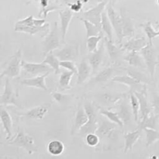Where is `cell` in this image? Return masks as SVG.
<instances>
[{
  "label": "cell",
  "mask_w": 159,
  "mask_h": 159,
  "mask_svg": "<svg viewBox=\"0 0 159 159\" xmlns=\"http://www.w3.org/2000/svg\"><path fill=\"white\" fill-rule=\"evenodd\" d=\"M51 96H52L53 99L56 102L60 104H65L70 101L72 98V96L71 95L68 94H62L61 93H59V92L54 91L51 93Z\"/></svg>",
  "instance_id": "ee69618b"
},
{
  "label": "cell",
  "mask_w": 159,
  "mask_h": 159,
  "mask_svg": "<svg viewBox=\"0 0 159 159\" xmlns=\"http://www.w3.org/2000/svg\"><path fill=\"white\" fill-rule=\"evenodd\" d=\"M128 93H115L111 92L105 91L100 92L94 95V98L96 99L95 103L97 106L105 108L106 107L111 108L112 107L116 104L119 103L120 101L127 96Z\"/></svg>",
  "instance_id": "52a82bcc"
},
{
  "label": "cell",
  "mask_w": 159,
  "mask_h": 159,
  "mask_svg": "<svg viewBox=\"0 0 159 159\" xmlns=\"http://www.w3.org/2000/svg\"><path fill=\"white\" fill-rule=\"evenodd\" d=\"M0 118H1V123L2 125L3 129H4L5 132H6V140L9 141L12 138V125H13V122H12V116H11L10 113L5 109L4 107H1V113H0Z\"/></svg>",
  "instance_id": "4316f807"
},
{
  "label": "cell",
  "mask_w": 159,
  "mask_h": 159,
  "mask_svg": "<svg viewBox=\"0 0 159 159\" xmlns=\"http://www.w3.org/2000/svg\"><path fill=\"white\" fill-rule=\"evenodd\" d=\"M112 82H116V83L123 84L125 85L130 89V92L132 93H136V92H141L147 87V85L141 83L136 79L132 78L129 75H116L112 79Z\"/></svg>",
  "instance_id": "7c38bea8"
},
{
  "label": "cell",
  "mask_w": 159,
  "mask_h": 159,
  "mask_svg": "<svg viewBox=\"0 0 159 159\" xmlns=\"http://www.w3.org/2000/svg\"><path fill=\"white\" fill-rule=\"evenodd\" d=\"M82 21L83 22L85 30H86L87 38L91 37H96V36H99L103 34L101 26H96V25L93 24V23H90L85 20H82Z\"/></svg>",
  "instance_id": "ab89813d"
},
{
  "label": "cell",
  "mask_w": 159,
  "mask_h": 159,
  "mask_svg": "<svg viewBox=\"0 0 159 159\" xmlns=\"http://www.w3.org/2000/svg\"><path fill=\"white\" fill-rule=\"evenodd\" d=\"M109 2L107 0H102L96 6L86 11L82 12V15L79 17V20H85L98 26H101L102 15L105 12Z\"/></svg>",
  "instance_id": "8992f818"
},
{
  "label": "cell",
  "mask_w": 159,
  "mask_h": 159,
  "mask_svg": "<svg viewBox=\"0 0 159 159\" xmlns=\"http://www.w3.org/2000/svg\"><path fill=\"white\" fill-rule=\"evenodd\" d=\"M148 42L146 40L144 37H138L136 38H130L124 43H122L121 48L124 51L128 52H141L147 45Z\"/></svg>",
  "instance_id": "d6986e66"
},
{
  "label": "cell",
  "mask_w": 159,
  "mask_h": 159,
  "mask_svg": "<svg viewBox=\"0 0 159 159\" xmlns=\"http://www.w3.org/2000/svg\"><path fill=\"white\" fill-rule=\"evenodd\" d=\"M100 138L96 133L89 134L85 137V142L88 146L92 148L97 147L100 142Z\"/></svg>",
  "instance_id": "f6af8a7d"
},
{
  "label": "cell",
  "mask_w": 159,
  "mask_h": 159,
  "mask_svg": "<svg viewBox=\"0 0 159 159\" xmlns=\"http://www.w3.org/2000/svg\"><path fill=\"white\" fill-rule=\"evenodd\" d=\"M49 74L50 73H48V74L43 75L24 79L20 81V83H21V85H25L26 87L40 89L48 91V89L46 85V78L48 77Z\"/></svg>",
  "instance_id": "cb8c5ba5"
},
{
  "label": "cell",
  "mask_w": 159,
  "mask_h": 159,
  "mask_svg": "<svg viewBox=\"0 0 159 159\" xmlns=\"http://www.w3.org/2000/svg\"><path fill=\"white\" fill-rule=\"evenodd\" d=\"M116 124L110 122V120H102V122L99 124L96 134L100 138V139L110 138L116 130Z\"/></svg>",
  "instance_id": "484cf974"
},
{
  "label": "cell",
  "mask_w": 159,
  "mask_h": 159,
  "mask_svg": "<svg viewBox=\"0 0 159 159\" xmlns=\"http://www.w3.org/2000/svg\"><path fill=\"white\" fill-rule=\"evenodd\" d=\"M124 60L128 63L130 67L139 68V69L146 68L144 61L140 52H134V51L128 52V54L124 57Z\"/></svg>",
  "instance_id": "83f0119b"
},
{
  "label": "cell",
  "mask_w": 159,
  "mask_h": 159,
  "mask_svg": "<svg viewBox=\"0 0 159 159\" xmlns=\"http://www.w3.org/2000/svg\"><path fill=\"white\" fill-rule=\"evenodd\" d=\"M78 72H77V85H82L83 84L91 75L93 72V68L91 65L89 63L88 59L83 58L81 61L80 63L77 65Z\"/></svg>",
  "instance_id": "603a6c76"
},
{
  "label": "cell",
  "mask_w": 159,
  "mask_h": 159,
  "mask_svg": "<svg viewBox=\"0 0 159 159\" xmlns=\"http://www.w3.org/2000/svg\"><path fill=\"white\" fill-rule=\"evenodd\" d=\"M73 16H74V12H72L69 8H66L59 12V17H60L61 21L60 30L61 33L62 40L64 42L65 40L68 27H69L70 23H71Z\"/></svg>",
  "instance_id": "7402d4cb"
},
{
  "label": "cell",
  "mask_w": 159,
  "mask_h": 159,
  "mask_svg": "<svg viewBox=\"0 0 159 159\" xmlns=\"http://www.w3.org/2000/svg\"><path fill=\"white\" fill-rule=\"evenodd\" d=\"M107 1H108L109 2H111V3H113V5H114V3L116 2V0H107Z\"/></svg>",
  "instance_id": "f907efd6"
},
{
  "label": "cell",
  "mask_w": 159,
  "mask_h": 159,
  "mask_svg": "<svg viewBox=\"0 0 159 159\" xmlns=\"http://www.w3.org/2000/svg\"><path fill=\"white\" fill-rule=\"evenodd\" d=\"M155 25H156V27L158 28V35H159V23L158 22H155Z\"/></svg>",
  "instance_id": "681fc988"
},
{
  "label": "cell",
  "mask_w": 159,
  "mask_h": 159,
  "mask_svg": "<svg viewBox=\"0 0 159 159\" xmlns=\"http://www.w3.org/2000/svg\"><path fill=\"white\" fill-rule=\"evenodd\" d=\"M150 159H158V156H157V155H152V156H151V158H150Z\"/></svg>",
  "instance_id": "c3c4849f"
},
{
  "label": "cell",
  "mask_w": 159,
  "mask_h": 159,
  "mask_svg": "<svg viewBox=\"0 0 159 159\" xmlns=\"http://www.w3.org/2000/svg\"><path fill=\"white\" fill-rule=\"evenodd\" d=\"M141 54L142 55L143 59L145 63L146 68L150 75L151 79L153 80L155 78V71H156L157 65H158V54L156 48H155L154 44H148L141 51Z\"/></svg>",
  "instance_id": "277c9868"
},
{
  "label": "cell",
  "mask_w": 159,
  "mask_h": 159,
  "mask_svg": "<svg viewBox=\"0 0 159 159\" xmlns=\"http://www.w3.org/2000/svg\"><path fill=\"white\" fill-rule=\"evenodd\" d=\"M102 39H103L102 34L99 36H96V37H91L87 38L86 46L89 53H93L97 51V49L99 48V43Z\"/></svg>",
  "instance_id": "b9f144b4"
},
{
  "label": "cell",
  "mask_w": 159,
  "mask_h": 159,
  "mask_svg": "<svg viewBox=\"0 0 159 159\" xmlns=\"http://www.w3.org/2000/svg\"><path fill=\"white\" fill-rule=\"evenodd\" d=\"M105 51V44H104V42H102L100 46L99 47V48L97 49V51L93 53H89V54L88 55L87 59H88L89 63L90 64L92 68H93V72H95V71H97L98 68L100 67V65L103 62Z\"/></svg>",
  "instance_id": "ffe728a7"
},
{
  "label": "cell",
  "mask_w": 159,
  "mask_h": 159,
  "mask_svg": "<svg viewBox=\"0 0 159 159\" xmlns=\"http://www.w3.org/2000/svg\"><path fill=\"white\" fill-rule=\"evenodd\" d=\"M102 40H103L106 50L108 53L110 60L113 62V65H117L118 63H120V60L124 51L120 46H117V44L114 43L113 40H109L107 37H104Z\"/></svg>",
  "instance_id": "e0dca14e"
},
{
  "label": "cell",
  "mask_w": 159,
  "mask_h": 159,
  "mask_svg": "<svg viewBox=\"0 0 159 159\" xmlns=\"http://www.w3.org/2000/svg\"><path fill=\"white\" fill-rule=\"evenodd\" d=\"M42 62L43 64H45V65H49L51 68V69L54 71V74L57 75L61 72V61L56 57L54 52H50L47 55H45L44 60Z\"/></svg>",
  "instance_id": "836d02e7"
},
{
  "label": "cell",
  "mask_w": 159,
  "mask_h": 159,
  "mask_svg": "<svg viewBox=\"0 0 159 159\" xmlns=\"http://www.w3.org/2000/svg\"><path fill=\"white\" fill-rule=\"evenodd\" d=\"M116 65H112L107 68H103L100 71L97 73L89 82V85H96L99 84H103L108 82L109 80H112V76L116 69Z\"/></svg>",
  "instance_id": "ac0fdd59"
},
{
  "label": "cell",
  "mask_w": 159,
  "mask_h": 159,
  "mask_svg": "<svg viewBox=\"0 0 159 159\" xmlns=\"http://www.w3.org/2000/svg\"><path fill=\"white\" fill-rule=\"evenodd\" d=\"M89 0H75L71 2H68L69 9L74 12H79L82 9V6L85 2H88Z\"/></svg>",
  "instance_id": "bcb514c9"
},
{
  "label": "cell",
  "mask_w": 159,
  "mask_h": 159,
  "mask_svg": "<svg viewBox=\"0 0 159 159\" xmlns=\"http://www.w3.org/2000/svg\"><path fill=\"white\" fill-rule=\"evenodd\" d=\"M97 107L98 109H99V114L102 115V116H104L105 117H107V119H108V120H110V122L113 123V124H116V125L119 126L120 127H124V123L122 122V120H121L117 112H114L113 111V110H110V109L103 108V107H99V106H97Z\"/></svg>",
  "instance_id": "4dcf8cb0"
},
{
  "label": "cell",
  "mask_w": 159,
  "mask_h": 159,
  "mask_svg": "<svg viewBox=\"0 0 159 159\" xmlns=\"http://www.w3.org/2000/svg\"><path fill=\"white\" fill-rule=\"evenodd\" d=\"M75 73L70 71H64L61 73L59 77V88L62 90L70 89H71V82Z\"/></svg>",
  "instance_id": "8d00e7d4"
},
{
  "label": "cell",
  "mask_w": 159,
  "mask_h": 159,
  "mask_svg": "<svg viewBox=\"0 0 159 159\" xmlns=\"http://www.w3.org/2000/svg\"><path fill=\"white\" fill-rule=\"evenodd\" d=\"M54 54L61 61H74L79 57V45L65 44L61 49L54 51Z\"/></svg>",
  "instance_id": "30bf717a"
},
{
  "label": "cell",
  "mask_w": 159,
  "mask_h": 159,
  "mask_svg": "<svg viewBox=\"0 0 159 159\" xmlns=\"http://www.w3.org/2000/svg\"><path fill=\"white\" fill-rule=\"evenodd\" d=\"M129 99H130V107L133 112L134 120L136 123L139 122L140 118V103L136 95L132 92H129Z\"/></svg>",
  "instance_id": "74e56055"
},
{
  "label": "cell",
  "mask_w": 159,
  "mask_h": 159,
  "mask_svg": "<svg viewBox=\"0 0 159 159\" xmlns=\"http://www.w3.org/2000/svg\"><path fill=\"white\" fill-rule=\"evenodd\" d=\"M157 4H158V6H159V0H157Z\"/></svg>",
  "instance_id": "816d5d0a"
},
{
  "label": "cell",
  "mask_w": 159,
  "mask_h": 159,
  "mask_svg": "<svg viewBox=\"0 0 159 159\" xmlns=\"http://www.w3.org/2000/svg\"><path fill=\"white\" fill-rule=\"evenodd\" d=\"M138 97L140 103V120H144L150 116L153 112H152L151 102H149L148 99V89L146 87L143 91L136 92L134 93Z\"/></svg>",
  "instance_id": "4fadbf2b"
},
{
  "label": "cell",
  "mask_w": 159,
  "mask_h": 159,
  "mask_svg": "<svg viewBox=\"0 0 159 159\" xmlns=\"http://www.w3.org/2000/svg\"><path fill=\"white\" fill-rule=\"evenodd\" d=\"M140 27H141L145 33L146 36H147L148 39V43L150 44H153V40L155 37H158V32L154 29L152 23L151 21H147L144 23H141L140 25Z\"/></svg>",
  "instance_id": "f35d334b"
},
{
  "label": "cell",
  "mask_w": 159,
  "mask_h": 159,
  "mask_svg": "<svg viewBox=\"0 0 159 159\" xmlns=\"http://www.w3.org/2000/svg\"><path fill=\"white\" fill-rule=\"evenodd\" d=\"M8 143L10 145L24 149L29 155L36 153L38 151L34 138L26 134L22 128H18L16 136L8 141Z\"/></svg>",
  "instance_id": "3957f363"
},
{
  "label": "cell",
  "mask_w": 159,
  "mask_h": 159,
  "mask_svg": "<svg viewBox=\"0 0 159 159\" xmlns=\"http://www.w3.org/2000/svg\"><path fill=\"white\" fill-rule=\"evenodd\" d=\"M89 121L88 115L84 107L83 101H80L78 103L77 109L75 111V116L74 118V124L71 128V134H75L80 130Z\"/></svg>",
  "instance_id": "5bb4252c"
},
{
  "label": "cell",
  "mask_w": 159,
  "mask_h": 159,
  "mask_svg": "<svg viewBox=\"0 0 159 159\" xmlns=\"http://www.w3.org/2000/svg\"><path fill=\"white\" fill-rule=\"evenodd\" d=\"M22 62V51L20 49L10 57L6 64V68L2 71L0 78L2 79L3 77H6L8 79H13L18 77L21 71Z\"/></svg>",
  "instance_id": "5b68a950"
},
{
  "label": "cell",
  "mask_w": 159,
  "mask_h": 159,
  "mask_svg": "<svg viewBox=\"0 0 159 159\" xmlns=\"http://www.w3.org/2000/svg\"><path fill=\"white\" fill-rule=\"evenodd\" d=\"M4 159H10V158H8V157H5V158Z\"/></svg>",
  "instance_id": "f5cc1de1"
},
{
  "label": "cell",
  "mask_w": 159,
  "mask_h": 159,
  "mask_svg": "<svg viewBox=\"0 0 159 159\" xmlns=\"http://www.w3.org/2000/svg\"><path fill=\"white\" fill-rule=\"evenodd\" d=\"M65 144L59 140H53L50 141L47 147L48 152L52 156H59L65 152Z\"/></svg>",
  "instance_id": "d6a6232c"
},
{
  "label": "cell",
  "mask_w": 159,
  "mask_h": 159,
  "mask_svg": "<svg viewBox=\"0 0 159 159\" xmlns=\"http://www.w3.org/2000/svg\"><path fill=\"white\" fill-rule=\"evenodd\" d=\"M141 131L142 130L137 129L131 132H127L124 134V141H125V145H124V153H127L130 151H132L134 144L138 142L139 138L141 136Z\"/></svg>",
  "instance_id": "f1b7e54d"
},
{
  "label": "cell",
  "mask_w": 159,
  "mask_h": 159,
  "mask_svg": "<svg viewBox=\"0 0 159 159\" xmlns=\"http://www.w3.org/2000/svg\"><path fill=\"white\" fill-rule=\"evenodd\" d=\"M151 106L154 114L159 116V93L154 87L151 91Z\"/></svg>",
  "instance_id": "7bdbcfd3"
},
{
  "label": "cell",
  "mask_w": 159,
  "mask_h": 159,
  "mask_svg": "<svg viewBox=\"0 0 159 159\" xmlns=\"http://www.w3.org/2000/svg\"><path fill=\"white\" fill-rule=\"evenodd\" d=\"M14 30L19 33H25V34H30V35H35L37 34H43V35L47 36L50 32V24L46 23L42 27H37V26H28L24 25H20L16 23Z\"/></svg>",
  "instance_id": "d4e9b609"
},
{
  "label": "cell",
  "mask_w": 159,
  "mask_h": 159,
  "mask_svg": "<svg viewBox=\"0 0 159 159\" xmlns=\"http://www.w3.org/2000/svg\"><path fill=\"white\" fill-rule=\"evenodd\" d=\"M120 16L122 18L123 33L124 38H133L135 34V28L134 22L125 9H120Z\"/></svg>",
  "instance_id": "44dd1931"
},
{
  "label": "cell",
  "mask_w": 159,
  "mask_h": 159,
  "mask_svg": "<svg viewBox=\"0 0 159 159\" xmlns=\"http://www.w3.org/2000/svg\"><path fill=\"white\" fill-rule=\"evenodd\" d=\"M126 69H127V75L131 76L132 78L136 79L137 81H138L141 83L144 84V85H148V83H150L151 80L148 76L145 73L143 72L142 71H141V69H139V68L128 67Z\"/></svg>",
  "instance_id": "1f68e13d"
},
{
  "label": "cell",
  "mask_w": 159,
  "mask_h": 159,
  "mask_svg": "<svg viewBox=\"0 0 159 159\" xmlns=\"http://www.w3.org/2000/svg\"><path fill=\"white\" fill-rule=\"evenodd\" d=\"M62 40L61 33L57 22H54L51 30L47 36H45L42 44H43V55H47L48 53L54 52L58 49L61 45Z\"/></svg>",
  "instance_id": "7a4b0ae2"
},
{
  "label": "cell",
  "mask_w": 159,
  "mask_h": 159,
  "mask_svg": "<svg viewBox=\"0 0 159 159\" xmlns=\"http://www.w3.org/2000/svg\"><path fill=\"white\" fill-rule=\"evenodd\" d=\"M127 97H129V94L120 101L118 103L117 109L118 115L124 125H129L130 124H131L132 116L134 117L133 112H132L131 107H130V99H127Z\"/></svg>",
  "instance_id": "2e32d148"
},
{
  "label": "cell",
  "mask_w": 159,
  "mask_h": 159,
  "mask_svg": "<svg viewBox=\"0 0 159 159\" xmlns=\"http://www.w3.org/2000/svg\"><path fill=\"white\" fill-rule=\"evenodd\" d=\"M146 128L159 130V116L152 113L145 119L139 120L138 123V129L144 130Z\"/></svg>",
  "instance_id": "f546056e"
},
{
  "label": "cell",
  "mask_w": 159,
  "mask_h": 159,
  "mask_svg": "<svg viewBox=\"0 0 159 159\" xmlns=\"http://www.w3.org/2000/svg\"><path fill=\"white\" fill-rule=\"evenodd\" d=\"M107 12L108 15L109 19L113 26V30L116 36V43H118L119 46L122 45V42L124 40V33H123V23H122V18H121L120 14L118 13L115 9L113 8V3L109 2L107 6Z\"/></svg>",
  "instance_id": "ba28073f"
},
{
  "label": "cell",
  "mask_w": 159,
  "mask_h": 159,
  "mask_svg": "<svg viewBox=\"0 0 159 159\" xmlns=\"http://www.w3.org/2000/svg\"><path fill=\"white\" fill-rule=\"evenodd\" d=\"M0 104L1 107H9V106H13L16 107H21L19 102L17 101L16 96L14 92L13 88L10 83L9 79L6 78L5 82L4 90L1 95L0 98Z\"/></svg>",
  "instance_id": "9c48e42d"
},
{
  "label": "cell",
  "mask_w": 159,
  "mask_h": 159,
  "mask_svg": "<svg viewBox=\"0 0 159 159\" xmlns=\"http://www.w3.org/2000/svg\"><path fill=\"white\" fill-rule=\"evenodd\" d=\"M60 65L61 68H65L66 70L70 71H72L75 75H77L78 72V66L75 64L74 61H61Z\"/></svg>",
  "instance_id": "7dc6e473"
},
{
  "label": "cell",
  "mask_w": 159,
  "mask_h": 159,
  "mask_svg": "<svg viewBox=\"0 0 159 159\" xmlns=\"http://www.w3.org/2000/svg\"><path fill=\"white\" fill-rule=\"evenodd\" d=\"M22 68H23L25 72L27 73L30 75H32V77L48 74V73L51 72V71L52 70L49 65H45L43 62L31 63V62H27L23 60L22 62Z\"/></svg>",
  "instance_id": "8fae6325"
},
{
  "label": "cell",
  "mask_w": 159,
  "mask_h": 159,
  "mask_svg": "<svg viewBox=\"0 0 159 159\" xmlns=\"http://www.w3.org/2000/svg\"><path fill=\"white\" fill-rule=\"evenodd\" d=\"M40 11L39 12V16H43V18H46L49 12L60 9V6L57 3H51L50 0H40Z\"/></svg>",
  "instance_id": "e575fe53"
},
{
  "label": "cell",
  "mask_w": 159,
  "mask_h": 159,
  "mask_svg": "<svg viewBox=\"0 0 159 159\" xmlns=\"http://www.w3.org/2000/svg\"><path fill=\"white\" fill-rule=\"evenodd\" d=\"M83 102L85 111L88 115L89 121L83 127L80 129L78 134L85 138L89 134L96 133L99 124L98 120V113H99V112L97 106L94 102H92L89 99H85Z\"/></svg>",
  "instance_id": "6da1fadb"
},
{
  "label": "cell",
  "mask_w": 159,
  "mask_h": 159,
  "mask_svg": "<svg viewBox=\"0 0 159 159\" xmlns=\"http://www.w3.org/2000/svg\"><path fill=\"white\" fill-rule=\"evenodd\" d=\"M51 103H44L42 105L37 106V107H34L24 113H18L17 116L20 117L27 118L30 120H40L44 116H46L47 113H48L49 110L51 109Z\"/></svg>",
  "instance_id": "9a60e30c"
},
{
  "label": "cell",
  "mask_w": 159,
  "mask_h": 159,
  "mask_svg": "<svg viewBox=\"0 0 159 159\" xmlns=\"http://www.w3.org/2000/svg\"><path fill=\"white\" fill-rule=\"evenodd\" d=\"M101 28L103 34H106V37L109 40H113V26L109 19L108 15H107V11L102 13V20H101Z\"/></svg>",
  "instance_id": "d590c367"
},
{
  "label": "cell",
  "mask_w": 159,
  "mask_h": 159,
  "mask_svg": "<svg viewBox=\"0 0 159 159\" xmlns=\"http://www.w3.org/2000/svg\"><path fill=\"white\" fill-rule=\"evenodd\" d=\"M146 135V147L148 148L159 141V130L154 129H144Z\"/></svg>",
  "instance_id": "60d3db41"
}]
</instances>
